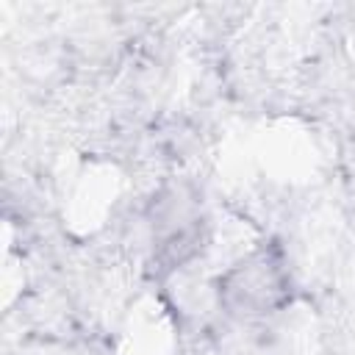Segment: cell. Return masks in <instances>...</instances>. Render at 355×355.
Segmentation results:
<instances>
[{
	"instance_id": "6da1fadb",
	"label": "cell",
	"mask_w": 355,
	"mask_h": 355,
	"mask_svg": "<svg viewBox=\"0 0 355 355\" xmlns=\"http://www.w3.org/2000/svg\"><path fill=\"white\" fill-rule=\"evenodd\" d=\"M216 300L233 316L258 319L280 311L291 300V275L283 252L263 244L236 261L216 280Z\"/></svg>"
}]
</instances>
